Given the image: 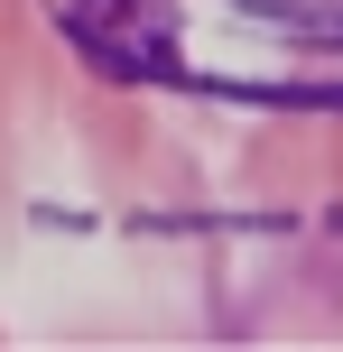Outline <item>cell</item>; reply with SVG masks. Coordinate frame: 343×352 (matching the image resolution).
<instances>
[]
</instances>
